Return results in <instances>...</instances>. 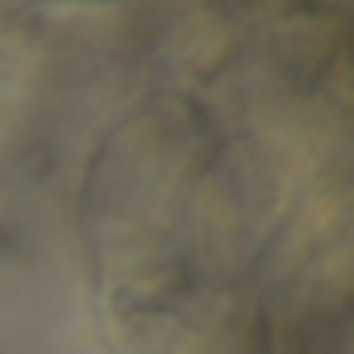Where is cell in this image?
Returning <instances> with one entry per match:
<instances>
[]
</instances>
